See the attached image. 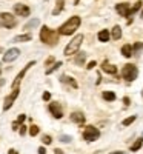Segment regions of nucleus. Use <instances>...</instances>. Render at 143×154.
I'll return each mask as SVG.
<instances>
[{"label":"nucleus","mask_w":143,"mask_h":154,"mask_svg":"<svg viewBox=\"0 0 143 154\" xmlns=\"http://www.w3.org/2000/svg\"><path fill=\"white\" fill-rule=\"evenodd\" d=\"M40 40L48 46H56L59 43V32L48 26H42L40 29Z\"/></svg>","instance_id":"f257e3e1"},{"label":"nucleus","mask_w":143,"mask_h":154,"mask_svg":"<svg viewBox=\"0 0 143 154\" xmlns=\"http://www.w3.org/2000/svg\"><path fill=\"white\" fill-rule=\"evenodd\" d=\"M80 17L79 16H74V17H71L69 20H66L62 26L59 28V34H62V35H69V34H74L75 31H77V28L80 26Z\"/></svg>","instance_id":"f03ea898"},{"label":"nucleus","mask_w":143,"mask_h":154,"mask_svg":"<svg viewBox=\"0 0 143 154\" xmlns=\"http://www.w3.org/2000/svg\"><path fill=\"white\" fill-rule=\"evenodd\" d=\"M82 42H83V34L75 35L72 40L66 45V48H65V51H63V54H65V56H72V54H75L77 51H79V48L82 46Z\"/></svg>","instance_id":"7ed1b4c3"},{"label":"nucleus","mask_w":143,"mask_h":154,"mask_svg":"<svg viewBox=\"0 0 143 154\" xmlns=\"http://www.w3.org/2000/svg\"><path fill=\"white\" fill-rule=\"evenodd\" d=\"M137 75H138V69L135 65H132V63H126V65L122 68V77L126 80V82H134L137 79Z\"/></svg>","instance_id":"20e7f679"},{"label":"nucleus","mask_w":143,"mask_h":154,"mask_svg":"<svg viewBox=\"0 0 143 154\" xmlns=\"http://www.w3.org/2000/svg\"><path fill=\"white\" fill-rule=\"evenodd\" d=\"M16 25H17V22L12 14H9V12H0V26L11 29V28H16Z\"/></svg>","instance_id":"39448f33"},{"label":"nucleus","mask_w":143,"mask_h":154,"mask_svg":"<svg viewBox=\"0 0 143 154\" xmlns=\"http://www.w3.org/2000/svg\"><path fill=\"white\" fill-rule=\"evenodd\" d=\"M99 137H100V131L94 125H88L83 130V139L86 140V142H94V140H97Z\"/></svg>","instance_id":"423d86ee"},{"label":"nucleus","mask_w":143,"mask_h":154,"mask_svg":"<svg viewBox=\"0 0 143 154\" xmlns=\"http://www.w3.org/2000/svg\"><path fill=\"white\" fill-rule=\"evenodd\" d=\"M20 94V89L19 88H14L12 89V93L5 99V102H3V111H8L11 106H12V103L16 102V99H17V96Z\"/></svg>","instance_id":"0eeeda50"},{"label":"nucleus","mask_w":143,"mask_h":154,"mask_svg":"<svg viewBox=\"0 0 143 154\" xmlns=\"http://www.w3.org/2000/svg\"><path fill=\"white\" fill-rule=\"evenodd\" d=\"M48 109H49L51 114H53L54 119H62V117H63V109H62V106H60L59 102H51L49 106H48Z\"/></svg>","instance_id":"6e6552de"},{"label":"nucleus","mask_w":143,"mask_h":154,"mask_svg":"<svg viewBox=\"0 0 143 154\" xmlns=\"http://www.w3.org/2000/svg\"><path fill=\"white\" fill-rule=\"evenodd\" d=\"M34 65H35V62H34V60H32V62H29L28 65H26V66H25V68H23V69H22V71H20L19 74H17V77L14 79V82H12V88H19V83L22 82V79L25 77V74H26V71H28L29 68H32Z\"/></svg>","instance_id":"1a4fd4ad"},{"label":"nucleus","mask_w":143,"mask_h":154,"mask_svg":"<svg viewBox=\"0 0 143 154\" xmlns=\"http://www.w3.org/2000/svg\"><path fill=\"white\" fill-rule=\"evenodd\" d=\"M19 56H20V49H17V48H11V49H8L6 53H5V56H3V62H14Z\"/></svg>","instance_id":"9d476101"},{"label":"nucleus","mask_w":143,"mask_h":154,"mask_svg":"<svg viewBox=\"0 0 143 154\" xmlns=\"http://www.w3.org/2000/svg\"><path fill=\"white\" fill-rule=\"evenodd\" d=\"M14 12H16L17 16H20V17H28V16L31 14V9H29L26 5L17 3V5L14 6Z\"/></svg>","instance_id":"9b49d317"},{"label":"nucleus","mask_w":143,"mask_h":154,"mask_svg":"<svg viewBox=\"0 0 143 154\" xmlns=\"http://www.w3.org/2000/svg\"><path fill=\"white\" fill-rule=\"evenodd\" d=\"M115 11L119 12L122 17H129V12H131V5H129V3H119V5H115Z\"/></svg>","instance_id":"f8f14e48"},{"label":"nucleus","mask_w":143,"mask_h":154,"mask_svg":"<svg viewBox=\"0 0 143 154\" xmlns=\"http://www.w3.org/2000/svg\"><path fill=\"white\" fill-rule=\"evenodd\" d=\"M102 71H105V72L114 75V74H117V66L112 65V63H109L108 60H105V62L102 63Z\"/></svg>","instance_id":"ddd939ff"},{"label":"nucleus","mask_w":143,"mask_h":154,"mask_svg":"<svg viewBox=\"0 0 143 154\" xmlns=\"http://www.w3.org/2000/svg\"><path fill=\"white\" fill-rule=\"evenodd\" d=\"M71 120L74 122V123H85V114L82 112V111H75V112H72L71 114Z\"/></svg>","instance_id":"4468645a"},{"label":"nucleus","mask_w":143,"mask_h":154,"mask_svg":"<svg viewBox=\"0 0 143 154\" xmlns=\"http://www.w3.org/2000/svg\"><path fill=\"white\" fill-rule=\"evenodd\" d=\"M60 80L65 82V83H68V85H71L72 88H79V83H77V80L72 79V77H69V75H62Z\"/></svg>","instance_id":"2eb2a0df"},{"label":"nucleus","mask_w":143,"mask_h":154,"mask_svg":"<svg viewBox=\"0 0 143 154\" xmlns=\"http://www.w3.org/2000/svg\"><path fill=\"white\" fill-rule=\"evenodd\" d=\"M109 34H111V38H114V40H119V38L122 37V28L119 26V25H115Z\"/></svg>","instance_id":"dca6fc26"},{"label":"nucleus","mask_w":143,"mask_h":154,"mask_svg":"<svg viewBox=\"0 0 143 154\" xmlns=\"http://www.w3.org/2000/svg\"><path fill=\"white\" fill-rule=\"evenodd\" d=\"M134 54V49H132V46L131 45H123L122 46V56H125V57H131Z\"/></svg>","instance_id":"f3484780"},{"label":"nucleus","mask_w":143,"mask_h":154,"mask_svg":"<svg viewBox=\"0 0 143 154\" xmlns=\"http://www.w3.org/2000/svg\"><path fill=\"white\" fill-rule=\"evenodd\" d=\"M97 37H99V40H100V42H108L109 38H111V34H109L108 29H102V31L99 32Z\"/></svg>","instance_id":"a211bd4d"},{"label":"nucleus","mask_w":143,"mask_h":154,"mask_svg":"<svg viewBox=\"0 0 143 154\" xmlns=\"http://www.w3.org/2000/svg\"><path fill=\"white\" fill-rule=\"evenodd\" d=\"M63 6H65V0H57L56 8L53 9V16H59L60 12L63 11Z\"/></svg>","instance_id":"6ab92c4d"},{"label":"nucleus","mask_w":143,"mask_h":154,"mask_svg":"<svg viewBox=\"0 0 143 154\" xmlns=\"http://www.w3.org/2000/svg\"><path fill=\"white\" fill-rule=\"evenodd\" d=\"M25 119H26V116H25V114H20L19 117H17V120H16L14 123H12V130H14V131H16V130H19V126L25 122Z\"/></svg>","instance_id":"aec40b11"},{"label":"nucleus","mask_w":143,"mask_h":154,"mask_svg":"<svg viewBox=\"0 0 143 154\" xmlns=\"http://www.w3.org/2000/svg\"><path fill=\"white\" fill-rule=\"evenodd\" d=\"M103 99L105 100H108V102H114L115 99H117V96H115V93L114 91H103Z\"/></svg>","instance_id":"412c9836"},{"label":"nucleus","mask_w":143,"mask_h":154,"mask_svg":"<svg viewBox=\"0 0 143 154\" xmlns=\"http://www.w3.org/2000/svg\"><path fill=\"white\" fill-rule=\"evenodd\" d=\"M85 60H86V54L85 53H79L77 57H75V60H74V63H75V65H79V66H82L85 63Z\"/></svg>","instance_id":"4be33fe9"},{"label":"nucleus","mask_w":143,"mask_h":154,"mask_svg":"<svg viewBox=\"0 0 143 154\" xmlns=\"http://www.w3.org/2000/svg\"><path fill=\"white\" fill-rule=\"evenodd\" d=\"M31 34H23V35H17L12 38V42H29L31 40Z\"/></svg>","instance_id":"5701e85b"},{"label":"nucleus","mask_w":143,"mask_h":154,"mask_svg":"<svg viewBox=\"0 0 143 154\" xmlns=\"http://www.w3.org/2000/svg\"><path fill=\"white\" fill-rule=\"evenodd\" d=\"M141 145H143V137H138L135 142L131 145V151H138L141 148Z\"/></svg>","instance_id":"b1692460"},{"label":"nucleus","mask_w":143,"mask_h":154,"mask_svg":"<svg viewBox=\"0 0 143 154\" xmlns=\"http://www.w3.org/2000/svg\"><path fill=\"white\" fill-rule=\"evenodd\" d=\"M60 66H62V62H56L54 65H53V66H49V68H48V69H46L45 72H46V74L49 75V74H53V72H54V71H56L57 68H60Z\"/></svg>","instance_id":"393cba45"},{"label":"nucleus","mask_w":143,"mask_h":154,"mask_svg":"<svg viewBox=\"0 0 143 154\" xmlns=\"http://www.w3.org/2000/svg\"><path fill=\"white\" fill-rule=\"evenodd\" d=\"M37 25H38V19H32L29 23H26V25H25V29H31V28H35Z\"/></svg>","instance_id":"a878e982"},{"label":"nucleus","mask_w":143,"mask_h":154,"mask_svg":"<svg viewBox=\"0 0 143 154\" xmlns=\"http://www.w3.org/2000/svg\"><path fill=\"white\" fill-rule=\"evenodd\" d=\"M135 119H137V116H131V117H126V119H125L122 123H123V126H128V125H131V123H132Z\"/></svg>","instance_id":"bb28decb"},{"label":"nucleus","mask_w":143,"mask_h":154,"mask_svg":"<svg viewBox=\"0 0 143 154\" xmlns=\"http://www.w3.org/2000/svg\"><path fill=\"white\" fill-rule=\"evenodd\" d=\"M29 134H31L32 137L38 134V126H37V125H31V128H29Z\"/></svg>","instance_id":"cd10ccee"},{"label":"nucleus","mask_w":143,"mask_h":154,"mask_svg":"<svg viewBox=\"0 0 143 154\" xmlns=\"http://www.w3.org/2000/svg\"><path fill=\"white\" fill-rule=\"evenodd\" d=\"M42 142H43L45 145H49L51 142H53V139H51L49 136H43V137H42Z\"/></svg>","instance_id":"c85d7f7f"},{"label":"nucleus","mask_w":143,"mask_h":154,"mask_svg":"<svg viewBox=\"0 0 143 154\" xmlns=\"http://www.w3.org/2000/svg\"><path fill=\"white\" fill-rule=\"evenodd\" d=\"M132 49H134V51H140V49H143V43H141V42H137L135 45H132Z\"/></svg>","instance_id":"c756f323"},{"label":"nucleus","mask_w":143,"mask_h":154,"mask_svg":"<svg viewBox=\"0 0 143 154\" xmlns=\"http://www.w3.org/2000/svg\"><path fill=\"white\" fill-rule=\"evenodd\" d=\"M59 140H60V142H71L72 139H71L69 136H60V137H59Z\"/></svg>","instance_id":"7c9ffc66"},{"label":"nucleus","mask_w":143,"mask_h":154,"mask_svg":"<svg viewBox=\"0 0 143 154\" xmlns=\"http://www.w3.org/2000/svg\"><path fill=\"white\" fill-rule=\"evenodd\" d=\"M54 63H56L54 57H48V60H46V63H45V65H46V66H49V65H54Z\"/></svg>","instance_id":"2f4dec72"},{"label":"nucleus","mask_w":143,"mask_h":154,"mask_svg":"<svg viewBox=\"0 0 143 154\" xmlns=\"http://www.w3.org/2000/svg\"><path fill=\"white\" fill-rule=\"evenodd\" d=\"M96 65H97L96 60H93V62H89L88 65H86V68H88V69H93V68H96Z\"/></svg>","instance_id":"473e14b6"},{"label":"nucleus","mask_w":143,"mask_h":154,"mask_svg":"<svg viewBox=\"0 0 143 154\" xmlns=\"http://www.w3.org/2000/svg\"><path fill=\"white\" fill-rule=\"evenodd\" d=\"M42 97H43V100H49V99H51V93H48V91H45Z\"/></svg>","instance_id":"72a5a7b5"},{"label":"nucleus","mask_w":143,"mask_h":154,"mask_svg":"<svg viewBox=\"0 0 143 154\" xmlns=\"http://www.w3.org/2000/svg\"><path fill=\"white\" fill-rule=\"evenodd\" d=\"M26 134V126H20V136Z\"/></svg>","instance_id":"f704fd0d"},{"label":"nucleus","mask_w":143,"mask_h":154,"mask_svg":"<svg viewBox=\"0 0 143 154\" xmlns=\"http://www.w3.org/2000/svg\"><path fill=\"white\" fill-rule=\"evenodd\" d=\"M46 152V149L43 148V146H40V148H38V154H45Z\"/></svg>","instance_id":"c9c22d12"},{"label":"nucleus","mask_w":143,"mask_h":154,"mask_svg":"<svg viewBox=\"0 0 143 154\" xmlns=\"http://www.w3.org/2000/svg\"><path fill=\"white\" fill-rule=\"evenodd\" d=\"M123 103H125V106H128V105H129V99H128V97H125V99H123Z\"/></svg>","instance_id":"e433bc0d"},{"label":"nucleus","mask_w":143,"mask_h":154,"mask_svg":"<svg viewBox=\"0 0 143 154\" xmlns=\"http://www.w3.org/2000/svg\"><path fill=\"white\" fill-rule=\"evenodd\" d=\"M54 152H56V154H63V151H62L60 148H56V149H54Z\"/></svg>","instance_id":"4c0bfd02"},{"label":"nucleus","mask_w":143,"mask_h":154,"mask_svg":"<svg viewBox=\"0 0 143 154\" xmlns=\"http://www.w3.org/2000/svg\"><path fill=\"white\" fill-rule=\"evenodd\" d=\"M8 154H19V152H17L16 149H9V151H8Z\"/></svg>","instance_id":"58836bf2"},{"label":"nucleus","mask_w":143,"mask_h":154,"mask_svg":"<svg viewBox=\"0 0 143 154\" xmlns=\"http://www.w3.org/2000/svg\"><path fill=\"white\" fill-rule=\"evenodd\" d=\"M109 154H123V151H112V152H109Z\"/></svg>","instance_id":"ea45409f"},{"label":"nucleus","mask_w":143,"mask_h":154,"mask_svg":"<svg viewBox=\"0 0 143 154\" xmlns=\"http://www.w3.org/2000/svg\"><path fill=\"white\" fill-rule=\"evenodd\" d=\"M3 85H5V80H3V79H0V88H2Z\"/></svg>","instance_id":"a19ab883"},{"label":"nucleus","mask_w":143,"mask_h":154,"mask_svg":"<svg viewBox=\"0 0 143 154\" xmlns=\"http://www.w3.org/2000/svg\"><path fill=\"white\" fill-rule=\"evenodd\" d=\"M80 3V0H74V5H79Z\"/></svg>","instance_id":"79ce46f5"},{"label":"nucleus","mask_w":143,"mask_h":154,"mask_svg":"<svg viewBox=\"0 0 143 154\" xmlns=\"http://www.w3.org/2000/svg\"><path fill=\"white\" fill-rule=\"evenodd\" d=\"M140 17H141V19H143V11H141V14H140Z\"/></svg>","instance_id":"37998d69"},{"label":"nucleus","mask_w":143,"mask_h":154,"mask_svg":"<svg viewBox=\"0 0 143 154\" xmlns=\"http://www.w3.org/2000/svg\"><path fill=\"white\" fill-rule=\"evenodd\" d=\"M141 137H143V134H141Z\"/></svg>","instance_id":"c03bdc74"},{"label":"nucleus","mask_w":143,"mask_h":154,"mask_svg":"<svg viewBox=\"0 0 143 154\" xmlns=\"http://www.w3.org/2000/svg\"><path fill=\"white\" fill-rule=\"evenodd\" d=\"M0 72H2V71H0Z\"/></svg>","instance_id":"a18cd8bd"},{"label":"nucleus","mask_w":143,"mask_h":154,"mask_svg":"<svg viewBox=\"0 0 143 154\" xmlns=\"http://www.w3.org/2000/svg\"><path fill=\"white\" fill-rule=\"evenodd\" d=\"M141 94H143V93H141Z\"/></svg>","instance_id":"49530a36"}]
</instances>
